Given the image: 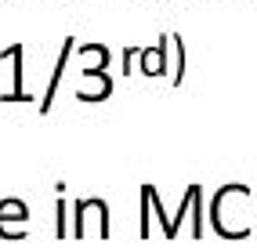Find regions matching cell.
I'll use <instances>...</instances> for the list:
<instances>
[{
	"instance_id": "cell-1",
	"label": "cell",
	"mask_w": 257,
	"mask_h": 250,
	"mask_svg": "<svg viewBox=\"0 0 257 250\" xmlns=\"http://www.w3.org/2000/svg\"><path fill=\"white\" fill-rule=\"evenodd\" d=\"M250 185H221L210 199V225L221 239H246L253 232V221H250Z\"/></svg>"
},
{
	"instance_id": "cell-2",
	"label": "cell",
	"mask_w": 257,
	"mask_h": 250,
	"mask_svg": "<svg viewBox=\"0 0 257 250\" xmlns=\"http://www.w3.org/2000/svg\"><path fill=\"white\" fill-rule=\"evenodd\" d=\"M109 232H112V225H109V203L105 199H98V196H91V199H76L73 203V228H69V236L73 239H109Z\"/></svg>"
},
{
	"instance_id": "cell-3",
	"label": "cell",
	"mask_w": 257,
	"mask_h": 250,
	"mask_svg": "<svg viewBox=\"0 0 257 250\" xmlns=\"http://www.w3.org/2000/svg\"><path fill=\"white\" fill-rule=\"evenodd\" d=\"M185 218H192V239H199L203 236V185L199 181H192V185L185 189V196H181V203H178V214H170V228H167V239H174L178 232H181V221Z\"/></svg>"
},
{
	"instance_id": "cell-4",
	"label": "cell",
	"mask_w": 257,
	"mask_h": 250,
	"mask_svg": "<svg viewBox=\"0 0 257 250\" xmlns=\"http://www.w3.org/2000/svg\"><path fill=\"white\" fill-rule=\"evenodd\" d=\"M26 225H29V207H26V199H19V196L0 199V239H4V243L26 239Z\"/></svg>"
},
{
	"instance_id": "cell-5",
	"label": "cell",
	"mask_w": 257,
	"mask_h": 250,
	"mask_svg": "<svg viewBox=\"0 0 257 250\" xmlns=\"http://www.w3.org/2000/svg\"><path fill=\"white\" fill-rule=\"evenodd\" d=\"M138 73L142 76H167L170 73V33H163L160 44L138 51Z\"/></svg>"
},
{
	"instance_id": "cell-6",
	"label": "cell",
	"mask_w": 257,
	"mask_h": 250,
	"mask_svg": "<svg viewBox=\"0 0 257 250\" xmlns=\"http://www.w3.org/2000/svg\"><path fill=\"white\" fill-rule=\"evenodd\" d=\"M105 98H112L109 69H83L80 73V87H76V102H105Z\"/></svg>"
},
{
	"instance_id": "cell-7",
	"label": "cell",
	"mask_w": 257,
	"mask_h": 250,
	"mask_svg": "<svg viewBox=\"0 0 257 250\" xmlns=\"http://www.w3.org/2000/svg\"><path fill=\"white\" fill-rule=\"evenodd\" d=\"M22 55H26V47L22 44H11V47H4V51H0V62H11L15 65V83H11V91L8 94H0V102H33V94L26 91V73H22Z\"/></svg>"
},
{
	"instance_id": "cell-8",
	"label": "cell",
	"mask_w": 257,
	"mask_h": 250,
	"mask_svg": "<svg viewBox=\"0 0 257 250\" xmlns=\"http://www.w3.org/2000/svg\"><path fill=\"white\" fill-rule=\"evenodd\" d=\"M76 55V37H65L62 40V51H58V62L55 69H51V80H47V91L40 98V112H51V105H55V94H58V83L65 76V65H69V58Z\"/></svg>"
},
{
	"instance_id": "cell-9",
	"label": "cell",
	"mask_w": 257,
	"mask_h": 250,
	"mask_svg": "<svg viewBox=\"0 0 257 250\" xmlns=\"http://www.w3.org/2000/svg\"><path fill=\"white\" fill-rule=\"evenodd\" d=\"M76 58H80V73L83 69H109V47L105 44H80Z\"/></svg>"
},
{
	"instance_id": "cell-10",
	"label": "cell",
	"mask_w": 257,
	"mask_h": 250,
	"mask_svg": "<svg viewBox=\"0 0 257 250\" xmlns=\"http://www.w3.org/2000/svg\"><path fill=\"white\" fill-rule=\"evenodd\" d=\"M170 83L174 87L185 83V40H181V33H170Z\"/></svg>"
},
{
	"instance_id": "cell-11",
	"label": "cell",
	"mask_w": 257,
	"mask_h": 250,
	"mask_svg": "<svg viewBox=\"0 0 257 250\" xmlns=\"http://www.w3.org/2000/svg\"><path fill=\"white\" fill-rule=\"evenodd\" d=\"M55 214H58V218H55V236H58V239H65V236H69V228H65L69 207H65V199H62V196H58V207H55Z\"/></svg>"
},
{
	"instance_id": "cell-12",
	"label": "cell",
	"mask_w": 257,
	"mask_h": 250,
	"mask_svg": "<svg viewBox=\"0 0 257 250\" xmlns=\"http://www.w3.org/2000/svg\"><path fill=\"white\" fill-rule=\"evenodd\" d=\"M138 51H142V47H127V51H123V73H134V62H138Z\"/></svg>"
}]
</instances>
